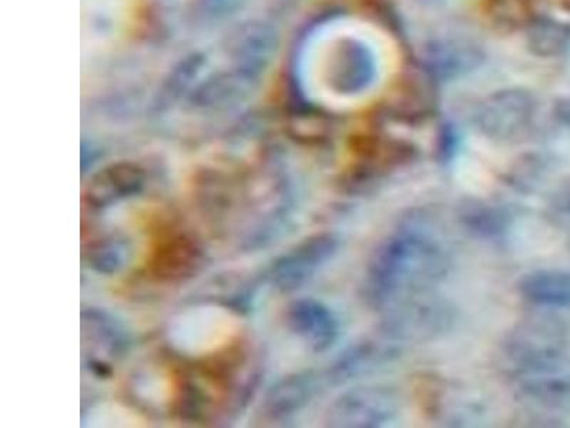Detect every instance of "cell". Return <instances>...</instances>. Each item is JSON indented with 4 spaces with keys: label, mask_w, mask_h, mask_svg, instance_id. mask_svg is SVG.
<instances>
[{
    "label": "cell",
    "mask_w": 570,
    "mask_h": 428,
    "mask_svg": "<svg viewBox=\"0 0 570 428\" xmlns=\"http://www.w3.org/2000/svg\"><path fill=\"white\" fill-rule=\"evenodd\" d=\"M451 259L424 217L412 216L384 239L371 256L365 274V298L389 309L415 298L444 280Z\"/></svg>",
    "instance_id": "6da1fadb"
},
{
    "label": "cell",
    "mask_w": 570,
    "mask_h": 428,
    "mask_svg": "<svg viewBox=\"0 0 570 428\" xmlns=\"http://www.w3.org/2000/svg\"><path fill=\"white\" fill-rule=\"evenodd\" d=\"M380 56L373 45L360 36H341L325 52L323 81L341 98H358L379 84Z\"/></svg>",
    "instance_id": "7a4b0ae2"
},
{
    "label": "cell",
    "mask_w": 570,
    "mask_h": 428,
    "mask_svg": "<svg viewBox=\"0 0 570 428\" xmlns=\"http://www.w3.org/2000/svg\"><path fill=\"white\" fill-rule=\"evenodd\" d=\"M240 329L242 320L230 309L202 304L185 310L171 321L169 340L178 353L203 357L226 348Z\"/></svg>",
    "instance_id": "3957f363"
},
{
    "label": "cell",
    "mask_w": 570,
    "mask_h": 428,
    "mask_svg": "<svg viewBox=\"0 0 570 428\" xmlns=\"http://www.w3.org/2000/svg\"><path fill=\"white\" fill-rule=\"evenodd\" d=\"M537 110V99L527 89L495 90L478 105L475 124L490 139L517 140L531 129Z\"/></svg>",
    "instance_id": "277c9868"
},
{
    "label": "cell",
    "mask_w": 570,
    "mask_h": 428,
    "mask_svg": "<svg viewBox=\"0 0 570 428\" xmlns=\"http://www.w3.org/2000/svg\"><path fill=\"white\" fill-rule=\"evenodd\" d=\"M399 411V397L389 387L358 386L340 397L333 421L341 427H384L396 419Z\"/></svg>",
    "instance_id": "5b68a950"
},
{
    "label": "cell",
    "mask_w": 570,
    "mask_h": 428,
    "mask_svg": "<svg viewBox=\"0 0 570 428\" xmlns=\"http://www.w3.org/2000/svg\"><path fill=\"white\" fill-rule=\"evenodd\" d=\"M279 35L273 25L256 20L238 28L228 42V64L262 81L276 59Z\"/></svg>",
    "instance_id": "8992f818"
},
{
    "label": "cell",
    "mask_w": 570,
    "mask_h": 428,
    "mask_svg": "<svg viewBox=\"0 0 570 428\" xmlns=\"http://www.w3.org/2000/svg\"><path fill=\"white\" fill-rule=\"evenodd\" d=\"M485 54L480 45L465 38H436L422 49L420 64L438 85L462 79L481 68Z\"/></svg>",
    "instance_id": "52a82bcc"
},
{
    "label": "cell",
    "mask_w": 570,
    "mask_h": 428,
    "mask_svg": "<svg viewBox=\"0 0 570 428\" xmlns=\"http://www.w3.org/2000/svg\"><path fill=\"white\" fill-rule=\"evenodd\" d=\"M386 334L394 339H425L448 329L452 320L448 305L434 300L415 298L391 305Z\"/></svg>",
    "instance_id": "ba28073f"
},
{
    "label": "cell",
    "mask_w": 570,
    "mask_h": 428,
    "mask_svg": "<svg viewBox=\"0 0 570 428\" xmlns=\"http://www.w3.org/2000/svg\"><path fill=\"white\" fill-rule=\"evenodd\" d=\"M518 290L538 308L570 310V272L537 270L519 280Z\"/></svg>",
    "instance_id": "9c48e42d"
},
{
    "label": "cell",
    "mask_w": 570,
    "mask_h": 428,
    "mask_svg": "<svg viewBox=\"0 0 570 428\" xmlns=\"http://www.w3.org/2000/svg\"><path fill=\"white\" fill-rule=\"evenodd\" d=\"M528 49L539 58H558L570 48V25L561 20L537 17L527 20Z\"/></svg>",
    "instance_id": "30bf717a"
},
{
    "label": "cell",
    "mask_w": 570,
    "mask_h": 428,
    "mask_svg": "<svg viewBox=\"0 0 570 428\" xmlns=\"http://www.w3.org/2000/svg\"><path fill=\"white\" fill-rule=\"evenodd\" d=\"M465 231L481 239H498L511 226V216L502 207L482 201H466L458 211Z\"/></svg>",
    "instance_id": "8fae6325"
},
{
    "label": "cell",
    "mask_w": 570,
    "mask_h": 428,
    "mask_svg": "<svg viewBox=\"0 0 570 428\" xmlns=\"http://www.w3.org/2000/svg\"><path fill=\"white\" fill-rule=\"evenodd\" d=\"M395 354L394 346L379 343V341L355 344L341 357L337 376L343 380L356 379L375 370L376 367L389 363Z\"/></svg>",
    "instance_id": "7c38bea8"
},
{
    "label": "cell",
    "mask_w": 570,
    "mask_h": 428,
    "mask_svg": "<svg viewBox=\"0 0 570 428\" xmlns=\"http://www.w3.org/2000/svg\"><path fill=\"white\" fill-rule=\"evenodd\" d=\"M521 379L523 391L543 405L559 406L570 400V374L563 367L521 374Z\"/></svg>",
    "instance_id": "4fadbf2b"
},
{
    "label": "cell",
    "mask_w": 570,
    "mask_h": 428,
    "mask_svg": "<svg viewBox=\"0 0 570 428\" xmlns=\"http://www.w3.org/2000/svg\"><path fill=\"white\" fill-rule=\"evenodd\" d=\"M303 329L307 331L309 339L321 346L328 348L338 338V321L334 314L324 305L312 303L305 304L299 312Z\"/></svg>",
    "instance_id": "5bb4252c"
},
{
    "label": "cell",
    "mask_w": 570,
    "mask_h": 428,
    "mask_svg": "<svg viewBox=\"0 0 570 428\" xmlns=\"http://www.w3.org/2000/svg\"><path fill=\"white\" fill-rule=\"evenodd\" d=\"M88 427H145L147 421L139 412L117 402H100L86 417Z\"/></svg>",
    "instance_id": "9a60e30c"
},
{
    "label": "cell",
    "mask_w": 570,
    "mask_h": 428,
    "mask_svg": "<svg viewBox=\"0 0 570 428\" xmlns=\"http://www.w3.org/2000/svg\"><path fill=\"white\" fill-rule=\"evenodd\" d=\"M203 17L213 22L230 19L244 7L246 0H196Z\"/></svg>",
    "instance_id": "2e32d148"
},
{
    "label": "cell",
    "mask_w": 570,
    "mask_h": 428,
    "mask_svg": "<svg viewBox=\"0 0 570 428\" xmlns=\"http://www.w3.org/2000/svg\"><path fill=\"white\" fill-rule=\"evenodd\" d=\"M460 150V135L451 125L442 127L440 142H438V153L442 162H451Z\"/></svg>",
    "instance_id": "e0dca14e"
},
{
    "label": "cell",
    "mask_w": 570,
    "mask_h": 428,
    "mask_svg": "<svg viewBox=\"0 0 570 428\" xmlns=\"http://www.w3.org/2000/svg\"><path fill=\"white\" fill-rule=\"evenodd\" d=\"M554 117H557L559 124L570 129V98L558 101L554 106Z\"/></svg>",
    "instance_id": "ac0fdd59"
},
{
    "label": "cell",
    "mask_w": 570,
    "mask_h": 428,
    "mask_svg": "<svg viewBox=\"0 0 570 428\" xmlns=\"http://www.w3.org/2000/svg\"><path fill=\"white\" fill-rule=\"evenodd\" d=\"M561 206L564 212L570 214V183L567 187H564V191L562 192Z\"/></svg>",
    "instance_id": "d6986e66"
},
{
    "label": "cell",
    "mask_w": 570,
    "mask_h": 428,
    "mask_svg": "<svg viewBox=\"0 0 570 428\" xmlns=\"http://www.w3.org/2000/svg\"><path fill=\"white\" fill-rule=\"evenodd\" d=\"M424 2H435V0H424Z\"/></svg>",
    "instance_id": "ffe728a7"
}]
</instances>
